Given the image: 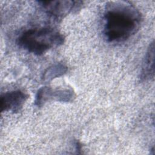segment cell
Here are the masks:
<instances>
[{
	"label": "cell",
	"mask_w": 155,
	"mask_h": 155,
	"mask_svg": "<svg viewBox=\"0 0 155 155\" xmlns=\"http://www.w3.org/2000/svg\"><path fill=\"white\" fill-rule=\"evenodd\" d=\"M68 70V67L62 63H58L48 67L43 73L42 80L44 82H48L53 79L59 78L64 74Z\"/></svg>",
	"instance_id": "52a82bcc"
},
{
	"label": "cell",
	"mask_w": 155,
	"mask_h": 155,
	"mask_svg": "<svg viewBox=\"0 0 155 155\" xmlns=\"http://www.w3.org/2000/svg\"><path fill=\"white\" fill-rule=\"evenodd\" d=\"M142 15L131 3L110 1L104 14V35L108 42H120L134 35L139 29Z\"/></svg>",
	"instance_id": "6da1fadb"
},
{
	"label": "cell",
	"mask_w": 155,
	"mask_h": 155,
	"mask_svg": "<svg viewBox=\"0 0 155 155\" xmlns=\"http://www.w3.org/2000/svg\"><path fill=\"white\" fill-rule=\"evenodd\" d=\"M154 43H150L143 64L140 78L142 81L153 79L154 76Z\"/></svg>",
	"instance_id": "8992f818"
},
{
	"label": "cell",
	"mask_w": 155,
	"mask_h": 155,
	"mask_svg": "<svg viewBox=\"0 0 155 155\" xmlns=\"http://www.w3.org/2000/svg\"><path fill=\"white\" fill-rule=\"evenodd\" d=\"M74 97V92L71 88H53L50 87H42L36 93L35 105L41 107L50 101L68 102L72 101Z\"/></svg>",
	"instance_id": "3957f363"
},
{
	"label": "cell",
	"mask_w": 155,
	"mask_h": 155,
	"mask_svg": "<svg viewBox=\"0 0 155 155\" xmlns=\"http://www.w3.org/2000/svg\"><path fill=\"white\" fill-rule=\"evenodd\" d=\"M48 15L55 18H62L82 4L75 1H40L38 2Z\"/></svg>",
	"instance_id": "277c9868"
},
{
	"label": "cell",
	"mask_w": 155,
	"mask_h": 155,
	"mask_svg": "<svg viewBox=\"0 0 155 155\" xmlns=\"http://www.w3.org/2000/svg\"><path fill=\"white\" fill-rule=\"evenodd\" d=\"M28 96L24 91L17 90L6 92L1 96V111L16 113L23 107Z\"/></svg>",
	"instance_id": "5b68a950"
},
{
	"label": "cell",
	"mask_w": 155,
	"mask_h": 155,
	"mask_svg": "<svg viewBox=\"0 0 155 155\" xmlns=\"http://www.w3.org/2000/svg\"><path fill=\"white\" fill-rule=\"evenodd\" d=\"M65 37L50 27L31 28L24 31L18 38V44L23 49L36 55L62 45Z\"/></svg>",
	"instance_id": "7a4b0ae2"
}]
</instances>
